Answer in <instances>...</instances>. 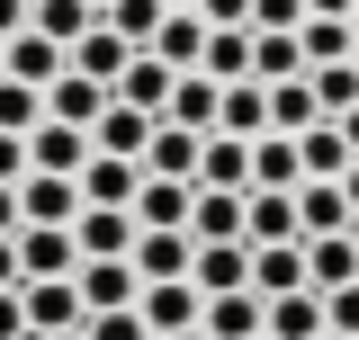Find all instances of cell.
I'll use <instances>...</instances> for the list:
<instances>
[{
	"label": "cell",
	"instance_id": "6da1fadb",
	"mask_svg": "<svg viewBox=\"0 0 359 340\" xmlns=\"http://www.w3.org/2000/svg\"><path fill=\"white\" fill-rule=\"evenodd\" d=\"M135 313L153 323V340H171V332H198V323H207V287H198V278H153V287L135 296Z\"/></svg>",
	"mask_w": 359,
	"mask_h": 340
},
{
	"label": "cell",
	"instance_id": "7a4b0ae2",
	"mask_svg": "<svg viewBox=\"0 0 359 340\" xmlns=\"http://www.w3.org/2000/svg\"><path fill=\"white\" fill-rule=\"evenodd\" d=\"M81 269V233L72 224H18V287L27 278H72Z\"/></svg>",
	"mask_w": 359,
	"mask_h": 340
},
{
	"label": "cell",
	"instance_id": "3957f363",
	"mask_svg": "<svg viewBox=\"0 0 359 340\" xmlns=\"http://www.w3.org/2000/svg\"><path fill=\"white\" fill-rule=\"evenodd\" d=\"M0 72H9V81H27V90H54L63 72H72V45H54L45 27H18V36L0 45Z\"/></svg>",
	"mask_w": 359,
	"mask_h": 340
},
{
	"label": "cell",
	"instance_id": "277c9868",
	"mask_svg": "<svg viewBox=\"0 0 359 340\" xmlns=\"http://www.w3.org/2000/svg\"><path fill=\"white\" fill-rule=\"evenodd\" d=\"M18 304H27V332H81V323H90L81 278H27Z\"/></svg>",
	"mask_w": 359,
	"mask_h": 340
},
{
	"label": "cell",
	"instance_id": "5b68a950",
	"mask_svg": "<svg viewBox=\"0 0 359 340\" xmlns=\"http://www.w3.org/2000/svg\"><path fill=\"white\" fill-rule=\"evenodd\" d=\"M243 242H306V215H297V188H252L243 197Z\"/></svg>",
	"mask_w": 359,
	"mask_h": 340
},
{
	"label": "cell",
	"instance_id": "8992f818",
	"mask_svg": "<svg viewBox=\"0 0 359 340\" xmlns=\"http://www.w3.org/2000/svg\"><path fill=\"white\" fill-rule=\"evenodd\" d=\"M207 340H261L269 332V296L261 287H224V296H207V323H198Z\"/></svg>",
	"mask_w": 359,
	"mask_h": 340
},
{
	"label": "cell",
	"instance_id": "52a82bcc",
	"mask_svg": "<svg viewBox=\"0 0 359 340\" xmlns=\"http://www.w3.org/2000/svg\"><path fill=\"white\" fill-rule=\"evenodd\" d=\"M18 215H27V224H81V179L27 170V179H18Z\"/></svg>",
	"mask_w": 359,
	"mask_h": 340
},
{
	"label": "cell",
	"instance_id": "ba28073f",
	"mask_svg": "<svg viewBox=\"0 0 359 340\" xmlns=\"http://www.w3.org/2000/svg\"><path fill=\"white\" fill-rule=\"evenodd\" d=\"M135 278L153 287V278H189V260H198V233L189 224H171V233H135Z\"/></svg>",
	"mask_w": 359,
	"mask_h": 340
},
{
	"label": "cell",
	"instance_id": "9c48e42d",
	"mask_svg": "<svg viewBox=\"0 0 359 340\" xmlns=\"http://www.w3.org/2000/svg\"><path fill=\"white\" fill-rule=\"evenodd\" d=\"M162 117H171V126H189V134H216V117H224V81H216V72H180Z\"/></svg>",
	"mask_w": 359,
	"mask_h": 340
},
{
	"label": "cell",
	"instance_id": "30bf717a",
	"mask_svg": "<svg viewBox=\"0 0 359 340\" xmlns=\"http://www.w3.org/2000/svg\"><path fill=\"white\" fill-rule=\"evenodd\" d=\"M72 233H81V260H126L144 224H135V206H81Z\"/></svg>",
	"mask_w": 359,
	"mask_h": 340
},
{
	"label": "cell",
	"instance_id": "8fae6325",
	"mask_svg": "<svg viewBox=\"0 0 359 340\" xmlns=\"http://www.w3.org/2000/svg\"><path fill=\"white\" fill-rule=\"evenodd\" d=\"M189 206H198V179H153V170H144V188H135V224H144V233L189 224Z\"/></svg>",
	"mask_w": 359,
	"mask_h": 340
},
{
	"label": "cell",
	"instance_id": "7c38bea8",
	"mask_svg": "<svg viewBox=\"0 0 359 340\" xmlns=\"http://www.w3.org/2000/svg\"><path fill=\"white\" fill-rule=\"evenodd\" d=\"M153 126H162V117H144V108H126V99H108V117L90 126V153H117V162H144V143H153Z\"/></svg>",
	"mask_w": 359,
	"mask_h": 340
},
{
	"label": "cell",
	"instance_id": "4fadbf2b",
	"mask_svg": "<svg viewBox=\"0 0 359 340\" xmlns=\"http://www.w3.org/2000/svg\"><path fill=\"white\" fill-rule=\"evenodd\" d=\"M108 99H117V90L108 81H90V72H63V81L45 90V117H63V126H99V117H108Z\"/></svg>",
	"mask_w": 359,
	"mask_h": 340
},
{
	"label": "cell",
	"instance_id": "5bb4252c",
	"mask_svg": "<svg viewBox=\"0 0 359 340\" xmlns=\"http://www.w3.org/2000/svg\"><path fill=\"white\" fill-rule=\"evenodd\" d=\"M72 278H81V304H90V313H117V304H135V296H144L135 260H81Z\"/></svg>",
	"mask_w": 359,
	"mask_h": 340
},
{
	"label": "cell",
	"instance_id": "9a60e30c",
	"mask_svg": "<svg viewBox=\"0 0 359 340\" xmlns=\"http://www.w3.org/2000/svg\"><path fill=\"white\" fill-rule=\"evenodd\" d=\"M359 278V242L351 233H306V287L314 296H332V287H351Z\"/></svg>",
	"mask_w": 359,
	"mask_h": 340
},
{
	"label": "cell",
	"instance_id": "2e32d148",
	"mask_svg": "<svg viewBox=\"0 0 359 340\" xmlns=\"http://www.w3.org/2000/svg\"><path fill=\"white\" fill-rule=\"evenodd\" d=\"M135 188H144V162H117V153L81 162V206H135Z\"/></svg>",
	"mask_w": 359,
	"mask_h": 340
},
{
	"label": "cell",
	"instance_id": "e0dca14e",
	"mask_svg": "<svg viewBox=\"0 0 359 340\" xmlns=\"http://www.w3.org/2000/svg\"><path fill=\"white\" fill-rule=\"evenodd\" d=\"M81 162H90V134H81V126L45 117V126L27 134V170H63V179H81Z\"/></svg>",
	"mask_w": 359,
	"mask_h": 340
},
{
	"label": "cell",
	"instance_id": "ac0fdd59",
	"mask_svg": "<svg viewBox=\"0 0 359 340\" xmlns=\"http://www.w3.org/2000/svg\"><path fill=\"white\" fill-rule=\"evenodd\" d=\"M171 81H180V72L153 54V45H144L126 72H117V99H126V108H144V117H162V108H171Z\"/></svg>",
	"mask_w": 359,
	"mask_h": 340
},
{
	"label": "cell",
	"instance_id": "d6986e66",
	"mask_svg": "<svg viewBox=\"0 0 359 340\" xmlns=\"http://www.w3.org/2000/svg\"><path fill=\"white\" fill-rule=\"evenodd\" d=\"M198 153H207V134H189V126H153V143H144V170L153 179H198Z\"/></svg>",
	"mask_w": 359,
	"mask_h": 340
},
{
	"label": "cell",
	"instance_id": "ffe728a7",
	"mask_svg": "<svg viewBox=\"0 0 359 340\" xmlns=\"http://www.w3.org/2000/svg\"><path fill=\"white\" fill-rule=\"evenodd\" d=\"M135 54H144V45H126L117 27H108V18H99V27H90L81 45H72V72H90V81H108V90H117V72H126Z\"/></svg>",
	"mask_w": 359,
	"mask_h": 340
},
{
	"label": "cell",
	"instance_id": "44dd1931",
	"mask_svg": "<svg viewBox=\"0 0 359 340\" xmlns=\"http://www.w3.org/2000/svg\"><path fill=\"white\" fill-rule=\"evenodd\" d=\"M198 188H252V134H207Z\"/></svg>",
	"mask_w": 359,
	"mask_h": 340
},
{
	"label": "cell",
	"instance_id": "7402d4cb",
	"mask_svg": "<svg viewBox=\"0 0 359 340\" xmlns=\"http://www.w3.org/2000/svg\"><path fill=\"white\" fill-rule=\"evenodd\" d=\"M252 188H306L297 134H252Z\"/></svg>",
	"mask_w": 359,
	"mask_h": 340
},
{
	"label": "cell",
	"instance_id": "603a6c76",
	"mask_svg": "<svg viewBox=\"0 0 359 340\" xmlns=\"http://www.w3.org/2000/svg\"><path fill=\"white\" fill-rule=\"evenodd\" d=\"M243 197H252V188H198L189 233H198V242H243Z\"/></svg>",
	"mask_w": 359,
	"mask_h": 340
},
{
	"label": "cell",
	"instance_id": "cb8c5ba5",
	"mask_svg": "<svg viewBox=\"0 0 359 340\" xmlns=\"http://www.w3.org/2000/svg\"><path fill=\"white\" fill-rule=\"evenodd\" d=\"M189 278H198L207 296H224V287H252V242H198Z\"/></svg>",
	"mask_w": 359,
	"mask_h": 340
},
{
	"label": "cell",
	"instance_id": "d4e9b609",
	"mask_svg": "<svg viewBox=\"0 0 359 340\" xmlns=\"http://www.w3.org/2000/svg\"><path fill=\"white\" fill-rule=\"evenodd\" d=\"M306 126H323L314 72H297V81H269V134H306Z\"/></svg>",
	"mask_w": 359,
	"mask_h": 340
},
{
	"label": "cell",
	"instance_id": "484cf974",
	"mask_svg": "<svg viewBox=\"0 0 359 340\" xmlns=\"http://www.w3.org/2000/svg\"><path fill=\"white\" fill-rule=\"evenodd\" d=\"M297 72H306L297 27H252V81H297Z\"/></svg>",
	"mask_w": 359,
	"mask_h": 340
},
{
	"label": "cell",
	"instance_id": "4316f807",
	"mask_svg": "<svg viewBox=\"0 0 359 340\" xmlns=\"http://www.w3.org/2000/svg\"><path fill=\"white\" fill-rule=\"evenodd\" d=\"M252 287L261 296H297L306 287V242H261L252 251Z\"/></svg>",
	"mask_w": 359,
	"mask_h": 340
},
{
	"label": "cell",
	"instance_id": "83f0119b",
	"mask_svg": "<svg viewBox=\"0 0 359 340\" xmlns=\"http://www.w3.org/2000/svg\"><path fill=\"white\" fill-rule=\"evenodd\" d=\"M153 54H162L171 72H198V63H207V18H198V9H171L162 36H153Z\"/></svg>",
	"mask_w": 359,
	"mask_h": 340
},
{
	"label": "cell",
	"instance_id": "f1b7e54d",
	"mask_svg": "<svg viewBox=\"0 0 359 340\" xmlns=\"http://www.w3.org/2000/svg\"><path fill=\"white\" fill-rule=\"evenodd\" d=\"M297 215H306V233H351L359 224L351 197H341V179H306V188H297Z\"/></svg>",
	"mask_w": 359,
	"mask_h": 340
},
{
	"label": "cell",
	"instance_id": "f546056e",
	"mask_svg": "<svg viewBox=\"0 0 359 340\" xmlns=\"http://www.w3.org/2000/svg\"><path fill=\"white\" fill-rule=\"evenodd\" d=\"M297 153H306V179H341V170L359 162V153H351V134L332 126V117H323V126H306V134H297Z\"/></svg>",
	"mask_w": 359,
	"mask_h": 340
},
{
	"label": "cell",
	"instance_id": "4dcf8cb0",
	"mask_svg": "<svg viewBox=\"0 0 359 340\" xmlns=\"http://www.w3.org/2000/svg\"><path fill=\"white\" fill-rule=\"evenodd\" d=\"M216 134H269V81H224Z\"/></svg>",
	"mask_w": 359,
	"mask_h": 340
},
{
	"label": "cell",
	"instance_id": "1f68e13d",
	"mask_svg": "<svg viewBox=\"0 0 359 340\" xmlns=\"http://www.w3.org/2000/svg\"><path fill=\"white\" fill-rule=\"evenodd\" d=\"M297 45H306V72H314V63H351L359 18H306V27H297Z\"/></svg>",
	"mask_w": 359,
	"mask_h": 340
},
{
	"label": "cell",
	"instance_id": "d6a6232c",
	"mask_svg": "<svg viewBox=\"0 0 359 340\" xmlns=\"http://www.w3.org/2000/svg\"><path fill=\"white\" fill-rule=\"evenodd\" d=\"M323 332V296L297 287V296H269V340H314Z\"/></svg>",
	"mask_w": 359,
	"mask_h": 340
},
{
	"label": "cell",
	"instance_id": "836d02e7",
	"mask_svg": "<svg viewBox=\"0 0 359 340\" xmlns=\"http://www.w3.org/2000/svg\"><path fill=\"white\" fill-rule=\"evenodd\" d=\"M27 27H45L54 45H81L90 27H99V9H90V0H36V9H27Z\"/></svg>",
	"mask_w": 359,
	"mask_h": 340
},
{
	"label": "cell",
	"instance_id": "e575fe53",
	"mask_svg": "<svg viewBox=\"0 0 359 340\" xmlns=\"http://www.w3.org/2000/svg\"><path fill=\"white\" fill-rule=\"evenodd\" d=\"M198 72H216V81H252V27H207V63Z\"/></svg>",
	"mask_w": 359,
	"mask_h": 340
},
{
	"label": "cell",
	"instance_id": "d590c367",
	"mask_svg": "<svg viewBox=\"0 0 359 340\" xmlns=\"http://www.w3.org/2000/svg\"><path fill=\"white\" fill-rule=\"evenodd\" d=\"M162 18H171V0H108V27H117L126 45H153Z\"/></svg>",
	"mask_w": 359,
	"mask_h": 340
},
{
	"label": "cell",
	"instance_id": "8d00e7d4",
	"mask_svg": "<svg viewBox=\"0 0 359 340\" xmlns=\"http://www.w3.org/2000/svg\"><path fill=\"white\" fill-rule=\"evenodd\" d=\"M0 126H9V134H36L45 126V90H27V81L0 72Z\"/></svg>",
	"mask_w": 359,
	"mask_h": 340
},
{
	"label": "cell",
	"instance_id": "74e56055",
	"mask_svg": "<svg viewBox=\"0 0 359 340\" xmlns=\"http://www.w3.org/2000/svg\"><path fill=\"white\" fill-rule=\"evenodd\" d=\"M314 99H323V117L359 108V63H314Z\"/></svg>",
	"mask_w": 359,
	"mask_h": 340
},
{
	"label": "cell",
	"instance_id": "f35d334b",
	"mask_svg": "<svg viewBox=\"0 0 359 340\" xmlns=\"http://www.w3.org/2000/svg\"><path fill=\"white\" fill-rule=\"evenodd\" d=\"M81 332H90V340H153V323H144L135 304H117V313H90Z\"/></svg>",
	"mask_w": 359,
	"mask_h": 340
},
{
	"label": "cell",
	"instance_id": "ab89813d",
	"mask_svg": "<svg viewBox=\"0 0 359 340\" xmlns=\"http://www.w3.org/2000/svg\"><path fill=\"white\" fill-rule=\"evenodd\" d=\"M323 332H332V340H359V278L323 296Z\"/></svg>",
	"mask_w": 359,
	"mask_h": 340
},
{
	"label": "cell",
	"instance_id": "60d3db41",
	"mask_svg": "<svg viewBox=\"0 0 359 340\" xmlns=\"http://www.w3.org/2000/svg\"><path fill=\"white\" fill-rule=\"evenodd\" d=\"M252 27H306V0H252Z\"/></svg>",
	"mask_w": 359,
	"mask_h": 340
},
{
	"label": "cell",
	"instance_id": "b9f144b4",
	"mask_svg": "<svg viewBox=\"0 0 359 340\" xmlns=\"http://www.w3.org/2000/svg\"><path fill=\"white\" fill-rule=\"evenodd\" d=\"M207 27H252V0H198Z\"/></svg>",
	"mask_w": 359,
	"mask_h": 340
},
{
	"label": "cell",
	"instance_id": "7bdbcfd3",
	"mask_svg": "<svg viewBox=\"0 0 359 340\" xmlns=\"http://www.w3.org/2000/svg\"><path fill=\"white\" fill-rule=\"evenodd\" d=\"M0 179H9V188L27 179V134H9V126H0Z\"/></svg>",
	"mask_w": 359,
	"mask_h": 340
},
{
	"label": "cell",
	"instance_id": "ee69618b",
	"mask_svg": "<svg viewBox=\"0 0 359 340\" xmlns=\"http://www.w3.org/2000/svg\"><path fill=\"white\" fill-rule=\"evenodd\" d=\"M0 340H27V304H18V287H0Z\"/></svg>",
	"mask_w": 359,
	"mask_h": 340
},
{
	"label": "cell",
	"instance_id": "f6af8a7d",
	"mask_svg": "<svg viewBox=\"0 0 359 340\" xmlns=\"http://www.w3.org/2000/svg\"><path fill=\"white\" fill-rule=\"evenodd\" d=\"M18 224H27V215H18V188L0 179V233H18Z\"/></svg>",
	"mask_w": 359,
	"mask_h": 340
},
{
	"label": "cell",
	"instance_id": "bcb514c9",
	"mask_svg": "<svg viewBox=\"0 0 359 340\" xmlns=\"http://www.w3.org/2000/svg\"><path fill=\"white\" fill-rule=\"evenodd\" d=\"M0 287H18V233H0Z\"/></svg>",
	"mask_w": 359,
	"mask_h": 340
},
{
	"label": "cell",
	"instance_id": "7dc6e473",
	"mask_svg": "<svg viewBox=\"0 0 359 340\" xmlns=\"http://www.w3.org/2000/svg\"><path fill=\"white\" fill-rule=\"evenodd\" d=\"M27 27V0H0V36H18Z\"/></svg>",
	"mask_w": 359,
	"mask_h": 340
},
{
	"label": "cell",
	"instance_id": "c3c4849f",
	"mask_svg": "<svg viewBox=\"0 0 359 340\" xmlns=\"http://www.w3.org/2000/svg\"><path fill=\"white\" fill-rule=\"evenodd\" d=\"M359 0H306V18H351Z\"/></svg>",
	"mask_w": 359,
	"mask_h": 340
},
{
	"label": "cell",
	"instance_id": "681fc988",
	"mask_svg": "<svg viewBox=\"0 0 359 340\" xmlns=\"http://www.w3.org/2000/svg\"><path fill=\"white\" fill-rule=\"evenodd\" d=\"M332 126H341V134H351V153H359V108H341V117H332Z\"/></svg>",
	"mask_w": 359,
	"mask_h": 340
},
{
	"label": "cell",
	"instance_id": "f907efd6",
	"mask_svg": "<svg viewBox=\"0 0 359 340\" xmlns=\"http://www.w3.org/2000/svg\"><path fill=\"white\" fill-rule=\"evenodd\" d=\"M341 197H351V215H359V162H351V170H341Z\"/></svg>",
	"mask_w": 359,
	"mask_h": 340
},
{
	"label": "cell",
	"instance_id": "816d5d0a",
	"mask_svg": "<svg viewBox=\"0 0 359 340\" xmlns=\"http://www.w3.org/2000/svg\"><path fill=\"white\" fill-rule=\"evenodd\" d=\"M36 340H90V332H36Z\"/></svg>",
	"mask_w": 359,
	"mask_h": 340
},
{
	"label": "cell",
	"instance_id": "f5cc1de1",
	"mask_svg": "<svg viewBox=\"0 0 359 340\" xmlns=\"http://www.w3.org/2000/svg\"><path fill=\"white\" fill-rule=\"evenodd\" d=\"M171 340H207V332H171Z\"/></svg>",
	"mask_w": 359,
	"mask_h": 340
},
{
	"label": "cell",
	"instance_id": "db71d44e",
	"mask_svg": "<svg viewBox=\"0 0 359 340\" xmlns=\"http://www.w3.org/2000/svg\"><path fill=\"white\" fill-rule=\"evenodd\" d=\"M90 9H99V18H108V0H90Z\"/></svg>",
	"mask_w": 359,
	"mask_h": 340
},
{
	"label": "cell",
	"instance_id": "11a10c76",
	"mask_svg": "<svg viewBox=\"0 0 359 340\" xmlns=\"http://www.w3.org/2000/svg\"><path fill=\"white\" fill-rule=\"evenodd\" d=\"M171 9H198V0H171Z\"/></svg>",
	"mask_w": 359,
	"mask_h": 340
},
{
	"label": "cell",
	"instance_id": "9f6ffc18",
	"mask_svg": "<svg viewBox=\"0 0 359 340\" xmlns=\"http://www.w3.org/2000/svg\"><path fill=\"white\" fill-rule=\"evenodd\" d=\"M351 63H359V45H351Z\"/></svg>",
	"mask_w": 359,
	"mask_h": 340
},
{
	"label": "cell",
	"instance_id": "6f0895ef",
	"mask_svg": "<svg viewBox=\"0 0 359 340\" xmlns=\"http://www.w3.org/2000/svg\"><path fill=\"white\" fill-rule=\"evenodd\" d=\"M314 340H332V332H314Z\"/></svg>",
	"mask_w": 359,
	"mask_h": 340
},
{
	"label": "cell",
	"instance_id": "680465c9",
	"mask_svg": "<svg viewBox=\"0 0 359 340\" xmlns=\"http://www.w3.org/2000/svg\"><path fill=\"white\" fill-rule=\"evenodd\" d=\"M351 242H359V224H351Z\"/></svg>",
	"mask_w": 359,
	"mask_h": 340
},
{
	"label": "cell",
	"instance_id": "91938a15",
	"mask_svg": "<svg viewBox=\"0 0 359 340\" xmlns=\"http://www.w3.org/2000/svg\"><path fill=\"white\" fill-rule=\"evenodd\" d=\"M27 9H36V0H27Z\"/></svg>",
	"mask_w": 359,
	"mask_h": 340
},
{
	"label": "cell",
	"instance_id": "94428289",
	"mask_svg": "<svg viewBox=\"0 0 359 340\" xmlns=\"http://www.w3.org/2000/svg\"><path fill=\"white\" fill-rule=\"evenodd\" d=\"M351 18H359V9H351Z\"/></svg>",
	"mask_w": 359,
	"mask_h": 340
},
{
	"label": "cell",
	"instance_id": "6125c7cd",
	"mask_svg": "<svg viewBox=\"0 0 359 340\" xmlns=\"http://www.w3.org/2000/svg\"><path fill=\"white\" fill-rule=\"evenodd\" d=\"M0 45H9V36H0Z\"/></svg>",
	"mask_w": 359,
	"mask_h": 340
},
{
	"label": "cell",
	"instance_id": "be15d7a7",
	"mask_svg": "<svg viewBox=\"0 0 359 340\" xmlns=\"http://www.w3.org/2000/svg\"><path fill=\"white\" fill-rule=\"evenodd\" d=\"M27 340H36V332H27Z\"/></svg>",
	"mask_w": 359,
	"mask_h": 340
},
{
	"label": "cell",
	"instance_id": "e7e4bbea",
	"mask_svg": "<svg viewBox=\"0 0 359 340\" xmlns=\"http://www.w3.org/2000/svg\"><path fill=\"white\" fill-rule=\"evenodd\" d=\"M261 340H269V332H261Z\"/></svg>",
	"mask_w": 359,
	"mask_h": 340
}]
</instances>
